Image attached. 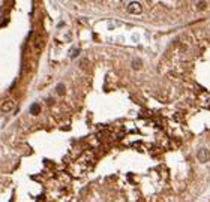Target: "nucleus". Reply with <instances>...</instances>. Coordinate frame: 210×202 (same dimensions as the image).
I'll list each match as a JSON object with an SVG mask.
<instances>
[{
    "mask_svg": "<svg viewBox=\"0 0 210 202\" xmlns=\"http://www.w3.org/2000/svg\"><path fill=\"white\" fill-rule=\"evenodd\" d=\"M14 108H15V102H14L12 99L5 100V102L2 103V106H0V109H2L3 112H11Z\"/></svg>",
    "mask_w": 210,
    "mask_h": 202,
    "instance_id": "obj_1",
    "label": "nucleus"
},
{
    "mask_svg": "<svg viewBox=\"0 0 210 202\" xmlns=\"http://www.w3.org/2000/svg\"><path fill=\"white\" fill-rule=\"evenodd\" d=\"M209 159H210V151L207 150V148H200V150H198V160L204 163Z\"/></svg>",
    "mask_w": 210,
    "mask_h": 202,
    "instance_id": "obj_2",
    "label": "nucleus"
},
{
    "mask_svg": "<svg viewBox=\"0 0 210 202\" xmlns=\"http://www.w3.org/2000/svg\"><path fill=\"white\" fill-rule=\"evenodd\" d=\"M126 9H128L129 14H141V5L137 3V2H132V3L128 5Z\"/></svg>",
    "mask_w": 210,
    "mask_h": 202,
    "instance_id": "obj_3",
    "label": "nucleus"
},
{
    "mask_svg": "<svg viewBox=\"0 0 210 202\" xmlns=\"http://www.w3.org/2000/svg\"><path fill=\"white\" fill-rule=\"evenodd\" d=\"M30 112L33 114V115H38V114L41 112V106H39V103H33L32 106H30Z\"/></svg>",
    "mask_w": 210,
    "mask_h": 202,
    "instance_id": "obj_4",
    "label": "nucleus"
},
{
    "mask_svg": "<svg viewBox=\"0 0 210 202\" xmlns=\"http://www.w3.org/2000/svg\"><path fill=\"white\" fill-rule=\"evenodd\" d=\"M42 36H41V34H39V36L36 38V41H35V48H36V51H39L41 48H42Z\"/></svg>",
    "mask_w": 210,
    "mask_h": 202,
    "instance_id": "obj_5",
    "label": "nucleus"
},
{
    "mask_svg": "<svg viewBox=\"0 0 210 202\" xmlns=\"http://www.w3.org/2000/svg\"><path fill=\"white\" fill-rule=\"evenodd\" d=\"M132 67L134 69H140V67H141V61H140V60H134L132 61Z\"/></svg>",
    "mask_w": 210,
    "mask_h": 202,
    "instance_id": "obj_6",
    "label": "nucleus"
},
{
    "mask_svg": "<svg viewBox=\"0 0 210 202\" xmlns=\"http://www.w3.org/2000/svg\"><path fill=\"white\" fill-rule=\"evenodd\" d=\"M57 93H59V94H63V93H65V87H63V84L57 85Z\"/></svg>",
    "mask_w": 210,
    "mask_h": 202,
    "instance_id": "obj_7",
    "label": "nucleus"
},
{
    "mask_svg": "<svg viewBox=\"0 0 210 202\" xmlns=\"http://www.w3.org/2000/svg\"><path fill=\"white\" fill-rule=\"evenodd\" d=\"M78 52H80V49H77V48H74V51H72V54H71V56H72V57H75V56L78 54Z\"/></svg>",
    "mask_w": 210,
    "mask_h": 202,
    "instance_id": "obj_8",
    "label": "nucleus"
}]
</instances>
